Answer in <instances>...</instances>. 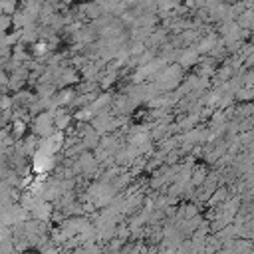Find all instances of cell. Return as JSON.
I'll use <instances>...</instances> for the list:
<instances>
[{"instance_id":"1","label":"cell","mask_w":254,"mask_h":254,"mask_svg":"<svg viewBox=\"0 0 254 254\" xmlns=\"http://www.w3.org/2000/svg\"><path fill=\"white\" fill-rule=\"evenodd\" d=\"M32 135H36L38 139H50L56 133L54 127V111H42L38 115H34L32 123L28 125Z\"/></svg>"},{"instance_id":"7","label":"cell","mask_w":254,"mask_h":254,"mask_svg":"<svg viewBox=\"0 0 254 254\" xmlns=\"http://www.w3.org/2000/svg\"><path fill=\"white\" fill-rule=\"evenodd\" d=\"M252 10H244L234 22H236V26L240 28V30H252Z\"/></svg>"},{"instance_id":"2","label":"cell","mask_w":254,"mask_h":254,"mask_svg":"<svg viewBox=\"0 0 254 254\" xmlns=\"http://www.w3.org/2000/svg\"><path fill=\"white\" fill-rule=\"evenodd\" d=\"M198 60H200V56L196 54L194 46H190V48H183V50H181V54H179V58H177L175 64H179V67L185 71V69H189V67H194Z\"/></svg>"},{"instance_id":"5","label":"cell","mask_w":254,"mask_h":254,"mask_svg":"<svg viewBox=\"0 0 254 254\" xmlns=\"http://www.w3.org/2000/svg\"><path fill=\"white\" fill-rule=\"evenodd\" d=\"M206 175H208V171H206L204 167H194V165H192V169H190V177H189V183L196 189V187H200V185L206 181Z\"/></svg>"},{"instance_id":"9","label":"cell","mask_w":254,"mask_h":254,"mask_svg":"<svg viewBox=\"0 0 254 254\" xmlns=\"http://www.w3.org/2000/svg\"><path fill=\"white\" fill-rule=\"evenodd\" d=\"M6 93H8V87H6V85H0V97L6 95Z\"/></svg>"},{"instance_id":"10","label":"cell","mask_w":254,"mask_h":254,"mask_svg":"<svg viewBox=\"0 0 254 254\" xmlns=\"http://www.w3.org/2000/svg\"><path fill=\"white\" fill-rule=\"evenodd\" d=\"M20 254H38V252H32V250H26V252H20Z\"/></svg>"},{"instance_id":"6","label":"cell","mask_w":254,"mask_h":254,"mask_svg":"<svg viewBox=\"0 0 254 254\" xmlns=\"http://www.w3.org/2000/svg\"><path fill=\"white\" fill-rule=\"evenodd\" d=\"M246 117H252V103H238V105H232V119H246Z\"/></svg>"},{"instance_id":"3","label":"cell","mask_w":254,"mask_h":254,"mask_svg":"<svg viewBox=\"0 0 254 254\" xmlns=\"http://www.w3.org/2000/svg\"><path fill=\"white\" fill-rule=\"evenodd\" d=\"M216 42H218V36H216V34H204V36H200V40L196 42L194 50H196L198 56H208Z\"/></svg>"},{"instance_id":"8","label":"cell","mask_w":254,"mask_h":254,"mask_svg":"<svg viewBox=\"0 0 254 254\" xmlns=\"http://www.w3.org/2000/svg\"><path fill=\"white\" fill-rule=\"evenodd\" d=\"M4 46H8V32L0 30V48H4Z\"/></svg>"},{"instance_id":"4","label":"cell","mask_w":254,"mask_h":254,"mask_svg":"<svg viewBox=\"0 0 254 254\" xmlns=\"http://www.w3.org/2000/svg\"><path fill=\"white\" fill-rule=\"evenodd\" d=\"M228 196H230V190H228L226 187H216V189H214V192L210 194V198L206 200V204H208L210 208H214V206L222 204V202H224Z\"/></svg>"}]
</instances>
